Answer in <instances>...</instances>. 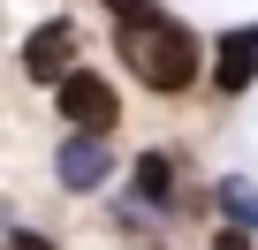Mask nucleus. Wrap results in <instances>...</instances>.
Instances as JSON below:
<instances>
[{"label": "nucleus", "mask_w": 258, "mask_h": 250, "mask_svg": "<svg viewBox=\"0 0 258 250\" xmlns=\"http://www.w3.org/2000/svg\"><path fill=\"white\" fill-rule=\"evenodd\" d=\"M69 61H76V31H69V23H46V31H31V46H23V68H31L38 84H61V76H69Z\"/></svg>", "instance_id": "nucleus-3"}, {"label": "nucleus", "mask_w": 258, "mask_h": 250, "mask_svg": "<svg viewBox=\"0 0 258 250\" xmlns=\"http://www.w3.org/2000/svg\"><path fill=\"white\" fill-rule=\"evenodd\" d=\"M106 167H114V152H106L99 137H69V144H61V182H69V190H99Z\"/></svg>", "instance_id": "nucleus-4"}, {"label": "nucleus", "mask_w": 258, "mask_h": 250, "mask_svg": "<svg viewBox=\"0 0 258 250\" xmlns=\"http://www.w3.org/2000/svg\"><path fill=\"white\" fill-rule=\"evenodd\" d=\"M213 250H250V235H220V242H213Z\"/></svg>", "instance_id": "nucleus-10"}, {"label": "nucleus", "mask_w": 258, "mask_h": 250, "mask_svg": "<svg viewBox=\"0 0 258 250\" xmlns=\"http://www.w3.org/2000/svg\"><path fill=\"white\" fill-rule=\"evenodd\" d=\"M121 23H160V0H106Z\"/></svg>", "instance_id": "nucleus-8"}, {"label": "nucleus", "mask_w": 258, "mask_h": 250, "mask_svg": "<svg viewBox=\"0 0 258 250\" xmlns=\"http://www.w3.org/2000/svg\"><path fill=\"white\" fill-rule=\"evenodd\" d=\"M243 84H258V31L220 38V91H243Z\"/></svg>", "instance_id": "nucleus-5"}, {"label": "nucleus", "mask_w": 258, "mask_h": 250, "mask_svg": "<svg viewBox=\"0 0 258 250\" xmlns=\"http://www.w3.org/2000/svg\"><path fill=\"white\" fill-rule=\"evenodd\" d=\"M16 250H46V242H38V235H31V227H16Z\"/></svg>", "instance_id": "nucleus-9"}, {"label": "nucleus", "mask_w": 258, "mask_h": 250, "mask_svg": "<svg viewBox=\"0 0 258 250\" xmlns=\"http://www.w3.org/2000/svg\"><path fill=\"white\" fill-rule=\"evenodd\" d=\"M137 197L145 205H175V167L152 152V159H137Z\"/></svg>", "instance_id": "nucleus-6"}, {"label": "nucleus", "mask_w": 258, "mask_h": 250, "mask_svg": "<svg viewBox=\"0 0 258 250\" xmlns=\"http://www.w3.org/2000/svg\"><path fill=\"white\" fill-rule=\"evenodd\" d=\"M61 114L76 121L84 137H106L114 121H121V99H114V84H106V76H84V68H69V76H61Z\"/></svg>", "instance_id": "nucleus-2"}, {"label": "nucleus", "mask_w": 258, "mask_h": 250, "mask_svg": "<svg viewBox=\"0 0 258 250\" xmlns=\"http://www.w3.org/2000/svg\"><path fill=\"white\" fill-rule=\"evenodd\" d=\"M220 205H228V212H235L243 227H258V182H243V175H228V182H220Z\"/></svg>", "instance_id": "nucleus-7"}, {"label": "nucleus", "mask_w": 258, "mask_h": 250, "mask_svg": "<svg viewBox=\"0 0 258 250\" xmlns=\"http://www.w3.org/2000/svg\"><path fill=\"white\" fill-rule=\"evenodd\" d=\"M114 38H121V61H129V76H145L152 91H182V84H198V38L182 31V23H114Z\"/></svg>", "instance_id": "nucleus-1"}]
</instances>
